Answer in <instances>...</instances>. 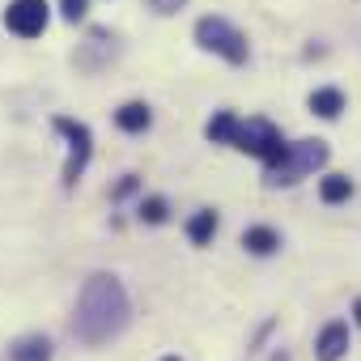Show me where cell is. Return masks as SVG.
Returning <instances> with one entry per match:
<instances>
[{
	"label": "cell",
	"mask_w": 361,
	"mask_h": 361,
	"mask_svg": "<svg viewBox=\"0 0 361 361\" xmlns=\"http://www.w3.org/2000/svg\"><path fill=\"white\" fill-rule=\"evenodd\" d=\"M319 361H340L344 353H348V327L344 323H331V327H323V336H319Z\"/></svg>",
	"instance_id": "52a82bcc"
},
{
	"label": "cell",
	"mask_w": 361,
	"mask_h": 361,
	"mask_svg": "<svg viewBox=\"0 0 361 361\" xmlns=\"http://www.w3.org/2000/svg\"><path fill=\"white\" fill-rule=\"evenodd\" d=\"M128 314H132V306H128L123 285L115 276L98 272V276L85 281V289L77 298V323H73V331L85 344H102V340H111V336H119L128 327Z\"/></svg>",
	"instance_id": "6da1fadb"
},
{
	"label": "cell",
	"mask_w": 361,
	"mask_h": 361,
	"mask_svg": "<svg viewBox=\"0 0 361 361\" xmlns=\"http://www.w3.org/2000/svg\"><path fill=\"white\" fill-rule=\"evenodd\" d=\"M149 5H153L157 13H174L178 5H183V0H149Z\"/></svg>",
	"instance_id": "e0dca14e"
},
{
	"label": "cell",
	"mask_w": 361,
	"mask_h": 361,
	"mask_svg": "<svg viewBox=\"0 0 361 361\" xmlns=\"http://www.w3.org/2000/svg\"><path fill=\"white\" fill-rule=\"evenodd\" d=\"M5 22L13 35L22 39H35L47 30V0H13V5L5 9Z\"/></svg>",
	"instance_id": "8992f818"
},
{
	"label": "cell",
	"mask_w": 361,
	"mask_h": 361,
	"mask_svg": "<svg viewBox=\"0 0 361 361\" xmlns=\"http://www.w3.org/2000/svg\"><path fill=\"white\" fill-rule=\"evenodd\" d=\"M319 196H323L327 204H340V200H348V196H353V178H344V174H327L323 183H319Z\"/></svg>",
	"instance_id": "8fae6325"
},
{
	"label": "cell",
	"mask_w": 361,
	"mask_h": 361,
	"mask_svg": "<svg viewBox=\"0 0 361 361\" xmlns=\"http://www.w3.org/2000/svg\"><path fill=\"white\" fill-rule=\"evenodd\" d=\"M196 39H200V47H209V51L226 56L230 64H243V60H247V39H243L226 18H200Z\"/></svg>",
	"instance_id": "3957f363"
},
{
	"label": "cell",
	"mask_w": 361,
	"mask_h": 361,
	"mask_svg": "<svg viewBox=\"0 0 361 361\" xmlns=\"http://www.w3.org/2000/svg\"><path fill=\"white\" fill-rule=\"evenodd\" d=\"M140 221L161 226V221H166V200H157V196H153V200H145V204H140Z\"/></svg>",
	"instance_id": "9a60e30c"
},
{
	"label": "cell",
	"mask_w": 361,
	"mask_h": 361,
	"mask_svg": "<svg viewBox=\"0 0 361 361\" xmlns=\"http://www.w3.org/2000/svg\"><path fill=\"white\" fill-rule=\"evenodd\" d=\"M230 145H238L243 153L264 157V161H276V157L285 153V140H281V132H276L268 119H247V123H238V132H234Z\"/></svg>",
	"instance_id": "277c9868"
},
{
	"label": "cell",
	"mask_w": 361,
	"mask_h": 361,
	"mask_svg": "<svg viewBox=\"0 0 361 361\" xmlns=\"http://www.w3.org/2000/svg\"><path fill=\"white\" fill-rule=\"evenodd\" d=\"M243 247H247V251H255V255H272V251L281 247V238H276L272 230L255 226V230H247V234H243Z\"/></svg>",
	"instance_id": "7c38bea8"
},
{
	"label": "cell",
	"mask_w": 361,
	"mask_h": 361,
	"mask_svg": "<svg viewBox=\"0 0 361 361\" xmlns=\"http://www.w3.org/2000/svg\"><path fill=\"white\" fill-rule=\"evenodd\" d=\"M60 9H64L68 22H81L85 18V0H60Z\"/></svg>",
	"instance_id": "2e32d148"
},
{
	"label": "cell",
	"mask_w": 361,
	"mask_h": 361,
	"mask_svg": "<svg viewBox=\"0 0 361 361\" xmlns=\"http://www.w3.org/2000/svg\"><path fill=\"white\" fill-rule=\"evenodd\" d=\"M56 128H60V132L68 136V145H73V149H68V161H64V183L73 188L77 178L85 174V166H90V128L77 123V119H64V115L56 119Z\"/></svg>",
	"instance_id": "5b68a950"
},
{
	"label": "cell",
	"mask_w": 361,
	"mask_h": 361,
	"mask_svg": "<svg viewBox=\"0 0 361 361\" xmlns=\"http://www.w3.org/2000/svg\"><path fill=\"white\" fill-rule=\"evenodd\" d=\"M166 361H178V357H166Z\"/></svg>",
	"instance_id": "d6986e66"
},
{
	"label": "cell",
	"mask_w": 361,
	"mask_h": 361,
	"mask_svg": "<svg viewBox=\"0 0 361 361\" xmlns=\"http://www.w3.org/2000/svg\"><path fill=\"white\" fill-rule=\"evenodd\" d=\"M353 314H357V323H361V302H357V306H353Z\"/></svg>",
	"instance_id": "ac0fdd59"
},
{
	"label": "cell",
	"mask_w": 361,
	"mask_h": 361,
	"mask_svg": "<svg viewBox=\"0 0 361 361\" xmlns=\"http://www.w3.org/2000/svg\"><path fill=\"white\" fill-rule=\"evenodd\" d=\"M327 161V145L323 140H298V145H285V153L276 161H268V183L281 188V183H298L310 170H319Z\"/></svg>",
	"instance_id": "7a4b0ae2"
},
{
	"label": "cell",
	"mask_w": 361,
	"mask_h": 361,
	"mask_svg": "<svg viewBox=\"0 0 361 361\" xmlns=\"http://www.w3.org/2000/svg\"><path fill=\"white\" fill-rule=\"evenodd\" d=\"M213 234H217V213H196L192 226H188V238L192 243H209Z\"/></svg>",
	"instance_id": "5bb4252c"
},
{
	"label": "cell",
	"mask_w": 361,
	"mask_h": 361,
	"mask_svg": "<svg viewBox=\"0 0 361 361\" xmlns=\"http://www.w3.org/2000/svg\"><path fill=\"white\" fill-rule=\"evenodd\" d=\"M234 132H238V119H234L230 111H221L217 119H209V140H217V145H230V140H234Z\"/></svg>",
	"instance_id": "4fadbf2b"
},
{
	"label": "cell",
	"mask_w": 361,
	"mask_h": 361,
	"mask_svg": "<svg viewBox=\"0 0 361 361\" xmlns=\"http://www.w3.org/2000/svg\"><path fill=\"white\" fill-rule=\"evenodd\" d=\"M115 123H119L123 132H145V128H149V106H145V102H128V106L115 111Z\"/></svg>",
	"instance_id": "9c48e42d"
},
{
	"label": "cell",
	"mask_w": 361,
	"mask_h": 361,
	"mask_svg": "<svg viewBox=\"0 0 361 361\" xmlns=\"http://www.w3.org/2000/svg\"><path fill=\"white\" fill-rule=\"evenodd\" d=\"M13 361H51V340H47V336H26V340H18Z\"/></svg>",
	"instance_id": "ba28073f"
},
{
	"label": "cell",
	"mask_w": 361,
	"mask_h": 361,
	"mask_svg": "<svg viewBox=\"0 0 361 361\" xmlns=\"http://www.w3.org/2000/svg\"><path fill=\"white\" fill-rule=\"evenodd\" d=\"M310 111H314V115H323V119H336V115L344 111L340 90H314V94H310Z\"/></svg>",
	"instance_id": "30bf717a"
}]
</instances>
